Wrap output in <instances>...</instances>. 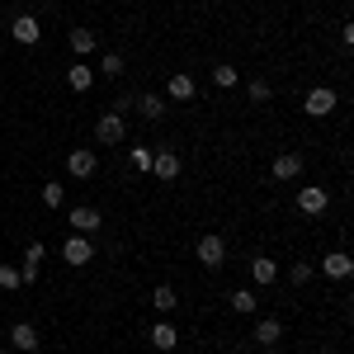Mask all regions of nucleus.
Returning a JSON list of instances; mask_svg holds the SVG:
<instances>
[{
	"instance_id": "23",
	"label": "nucleus",
	"mask_w": 354,
	"mask_h": 354,
	"mask_svg": "<svg viewBox=\"0 0 354 354\" xmlns=\"http://www.w3.org/2000/svg\"><path fill=\"white\" fill-rule=\"evenodd\" d=\"M236 81H241V71H236V66H227V62L213 66V85H218V90H232Z\"/></svg>"
},
{
	"instance_id": "2",
	"label": "nucleus",
	"mask_w": 354,
	"mask_h": 354,
	"mask_svg": "<svg viewBox=\"0 0 354 354\" xmlns=\"http://www.w3.org/2000/svg\"><path fill=\"white\" fill-rule=\"evenodd\" d=\"M335 104H340V95H335L330 85H317V90H307L302 113H307V118H330V113H335Z\"/></svg>"
},
{
	"instance_id": "21",
	"label": "nucleus",
	"mask_w": 354,
	"mask_h": 354,
	"mask_svg": "<svg viewBox=\"0 0 354 354\" xmlns=\"http://www.w3.org/2000/svg\"><path fill=\"white\" fill-rule=\"evenodd\" d=\"M128 165H133L137 175H151V147H142V142H137L133 151H128Z\"/></svg>"
},
{
	"instance_id": "1",
	"label": "nucleus",
	"mask_w": 354,
	"mask_h": 354,
	"mask_svg": "<svg viewBox=\"0 0 354 354\" xmlns=\"http://www.w3.org/2000/svg\"><path fill=\"white\" fill-rule=\"evenodd\" d=\"M194 255H198V265H203V270H222V265H227V241H222L218 232H208V236H198Z\"/></svg>"
},
{
	"instance_id": "8",
	"label": "nucleus",
	"mask_w": 354,
	"mask_h": 354,
	"mask_svg": "<svg viewBox=\"0 0 354 354\" xmlns=\"http://www.w3.org/2000/svg\"><path fill=\"white\" fill-rule=\"evenodd\" d=\"M10 350L15 354H38V326L15 322V326H10Z\"/></svg>"
},
{
	"instance_id": "12",
	"label": "nucleus",
	"mask_w": 354,
	"mask_h": 354,
	"mask_svg": "<svg viewBox=\"0 0 354 354\" xmlns=\"http://www.w3.org/2000/svg\"><path fill=\"white\" fill-rule=\"evenodd\" d=\"M10 38H15V43H24V48H33V43L43 38V24H38L33 15H19V19L10 24Z\"/></svg>"
},
{
	"instance_id": "7",
	"label": "nucleus",
	"mask_w": 354,
	"mask_h": 354,
	"mask_svg": "<svg viewBox=\"0 0 354 354\" xmlns=\"http://www.w3.org/2000/svg\"><path fill=\"white\" fill-rule=\"evenodd\" d=\"M175 175H180V156L161 147V151H151V180H165V185H175Z\"/></svg>"
},
{
	"instance_id": "4",
	"label": "nucleus",
	"mask_w": 354,
	"mask_h": 354,
	"mask_svg": "<svg viewBox=\"0 0 354 354\" xmlns=\"http://www.w3.org/2000/svg\"><path fill=\"white\" fill-rule=\"evenodd\" d=\"M330 203V194L322 189V185H302L298 189V213H307V218H322Z\"/></svg>"
},
{
	"instance_id": "17",
	"label": "nucleus",
	"mask_w": 354,
	"mask_h": 354,
	"mask_svg": "<svg viewBox=\"0 0 354 354\" xmlns=\"http://www.w3.org/2000/svg\"><path fill=\"white\" fill-rule=\"evenodd\" d=\"M250 279L265 288V283H274V279H279V265H274L270 255H250Z\"/></svg>"
},
{
	"instance_id": "26",
	"label": "nucleus",
	"mask_w": 354,
	"mask_h": 354,
	"mask_svg": "<svg viewBox=\"0 0 354 354\" xmlns=\"http://www.w3.org/2000/svg\"><path fill=\"white\" fill-rule=\"evenodd\" d=\"M0 288L5 293H19V270L15 265H0Z\"/></svg>"
},
{
	"instance_id": "22",
	"label": "nucleus",
	"mask_w": 354,
	"mask_h": 354,
	"mask_svg": "<svg viewBox=\"0 0 354 354\" xmlns=\"http://www.w3.org/2000/svg\"><path fill=\"white\" fill-rule=\"evenodd\" d=\"M66 85H71V90H90V85H95V71H90V66H66Z\"/></svg>"
},
{
	"instance_id": "25",
	"label": "nucleus",
	"mask_w": 354,
	"mask_h": 354,
	"mask_svg": "<svg viewBox=\"0 0 354 354\" xmlns=\"http://www.w3.org/2000/svg\"><path fill=\"white\" fill-rule=\"evenodd\" d=\"M62 198H66V194H62V180H48V185H43V203H48V208H62Z\"/></svg>"
},
{
	"instance_id": "24",
	"label": "nucleus",
	"mask_w": 354,
	"mask_h": 354,
	"mask_svg": "<svg viewBox=\"0 0 354 354\" xmlns=\"http://www.w3.org/2000/svg\"><path fill=\"white\" fill-rule=\"evenodd\" d=\"M100 71H104V76H123L128 66H123V57H118V53H104V57H100Z\"/></svg>"
},
{
	"instance_id": "6",
	"label": "nucleus",
	"mask_w": 354,
	"mask_h": 354,
	"mask_svg": "<svg viewBox=\"0 0 354 354\" xmlns=\"http://www.w3.org/2000/svg\"><path fill=\"white\" fill-rule=\"evenodd\" d=\"M66 222H71V227H76V236H95V232H100V208H90V203H76V208H71V213H66Z\"/></svg>"
},
{
	"instance_id": "34",
	"label": "nucleus",
	"mask_w": 354,
	"mask_h": 354,
	"mask_svg": "<svg viewBox=\"0 0 354 354\" xmlns=\"http://www.w3.org/2000/svg\"><path fill=\"white\" fill-rule=\"evenodd\" d=\"M317 354H330V350H317Z\"/></svg>"
},
{
	"instance_id": "11",
	"label": "nucleus",
	"mask_w": 354,
	"mask_h": 354,
	"mask_svg": "<svg viewBox=\"0 0 354 354\" xmlns=\"http://www.w3.org/2000/svg\"><path fill=\"white\" fill-rule=\"evenodd\" d=\"M133 109L142 113L147 123H161L165 113H170V104H165V95H151V90H147V95H137V104H133Z\"/></svg>"
},
{
	"instance_id": "3",
	"label": "nucleus",
	"mask_w": 354,
	"mask_h": 354,
	"mask_svg": "<svg viewBox=\"0 0 354 354\" xmlns=\"http://www.w3.org/2000/svg\"><path fill=\"white\" fill-rule=\"evenodd\" d=\"M123 137H128V123H123V113H100V118H95V142H100V147H118V142H123Z\"/></svg>"
},
{
	"instance_id": "19",
	"label": "nucleus",
	"mask_w": 354,
	"mask_h": 354,
	"mask_svg": "<svg viewBox=\"0 0 354 354\" xmlns=\"http://www.w3.org/2000/svg\"><path fill=\"white\" fill-rule=\"evenodd\" d=\"M175 302H180V293H175L170 283H161V288H151V307H156V312H175Z\"/></svg>"
},
{
	"instance_id": "10",
	"label": "nucleus",
	"mask_w": 354,
	"mask_h": 354,
	"mask_svg": "<svg viewBox=\"0 0 354 354\" xmlns=\"http://www.w3.org/2000/svg\"><path fill=\"white\" fill-rule=\"evenodd\" d=\"M194 95H198V85H194V76H185V71H175V76L165 81V100H175V104H189Z\"/></svg>"
},
{
	"instance_id": "31",
	"label": "nucleus",
	"mask_w": 354,
	"mask_h": 354,
	"mask_svg": "<svg viewBox=\"0 0 354 354\" xmlns=\"http://www.w3.org/2000/svg\"><path fill=\"white\" fill-rule=\"evenodd\" d=\"M43 255H48V245H43V241H28L24 260H33V265H43Z\"/></svg>"
},
{
	"instance_id": "28",
	"label": "nucleus",
	"mask_w": 354,
	"mask_h": 354,
	"mask_svg": "<svg viewBox=\"0 0 354 354\" xmlns=\"http://www.w3.org/2000/svg\"><path fill=\"white\" fill-rule=\"evenodd\" d=\"M270 81H250V100H255V104H270Z\"/></svg>"
},
{
	"instance_id": "5",
	"label": "nucleus",
	"mask_w": 354,
	"mask_h": 354,
	"mask_svg": "<svg viewBox=\"0 0 354 354\" xmlns=\"http://www.w3.org/2000/svg\"><path fill=\"white\" fill-rule=\"evenodd\" d=\"M62 260H66L71 270H85V265L95 260V241H90V236H71V241L62 245Z\"/></svg>"
},
{
	"instance_id": "9",
	"label": "nucleus",
	"mask_w": 354,
	"mask_h": 354,
	"mask_svg": "<svg viewBox=\"0 0 354 354\" xmlns=\"http://www.w3.org/2000/svg\"><path fill=\"white\" fill-rule=\"evenodd\" d=\"M250 335H255V345H260V350H274V345L283 340V322H279V317H260Z\"/></svg>"
},
{
	"instance_id": "18",
	"label": "nucleus",
	"mask_w": 354,
	"mask_h": 354,
	"mask_svg": "<svg viewBox=\"0 0 354 354\" xmlns=\"http://www.w3.org/2000/svg\"><path fill=\"white\" fill-rule=\"evenodd\" d=\"M66 43H71V53H76V57H85V53H95V48H100L95 28H71V33H66Z\"/></svg>"
},
{
	"instance_id": "30",
	"label": "nucleus",
	"mask_w": 354,
	"mask_h": 354,
	"mask_svg": "<svg viewBox=\"0 0 354 354\" xmlns=\"http://www.w3.org/2000/svg\"><path fill=\"white\" fill-rule=\"evenodd\" d=\"M133 104H137V95H133V90H123V95L113 100V113H128V109H133Z\"/></svg>"
},
{
	"instance_id": "27",
	"label": "nucleus",
	"mask_w": 354,
	"mask_h": 354,
	"mask_svg": "<svg viewBox=\"0 0 354 354\" xmlns=\"http://www.w3.org/2000/svg\"><path fill=\"white\" fill-rule=\"evenodd\" d=\"M288 279H293V288H302V283H312V265H307V260H298V265L288 270Z\"/></svg>"
},
{
	"instance_id": "20",
	"label": "nucleus",
	"mask_w": 354,
	"mask_h": 354,
	"mask_svg": "<svg viewBox=\"0 0 354 354\" xmlns=\"http://www.w3.org/2000/svg\"><path fill=\"white\" fill-rule=\"evenodd\" d=\"M255 307H260V293H250V288H236V293H232V312H241V317H250Z\"/></svg>"
},
{
	"instance_id": "13",
	"label": "nucleus",
	"mask_w": 354,
	"mask_h": 354,
	"mask_svg": "<svg viewBox=\"0 0 354 354\" xmlns=\"http://www.w3.org/2000/svg\"><path fill=\"white\" fill-rule=\"evenodd\" d=\"M322 274H326V279H335V283H345V279L354 274V260L345 255V250H330L326 260H322Z\"/></svg>"
},
{
	"instance_id": "16",
	"label": "nucleus",
	"mask_w": 354,
	"mask_h": 354,
	"mask_svg": "<svg viewBox=\"0 0 354 354\" xmlns=\"http://www.w3.org/2000/svg\"><path fill=\"white\" fill-rule=\"evenodd\" d=\"M270 170H274V180H298L302 175V156L298 151H283V156H274Z\"/></svg>"
},
{
	"instance_id": "32",
	"label": "nucleus",
	"mask_w": 354,
	"mask_h": 354,
	"mask_svg": "<svg viewBox=\"0 0 354 354\" xmlns=\"http://www.w3.org/2000/svg\"><path fill=\"white\" fill-rule=\"evenodd\" d=\"M260 354H283V350H279V345H274V350H260Z\"/></svg>"
},
{
	"instance_id": "15",
	"label": "nucleus",
	"mask_w": 354,
	"mask_h": 354,
	"mask_svg": "<svg viewBox=\"0 0 354 354\" xmlns=\"http://www.w3.org/2000/svg\"><path fill=\"white\" fill-rule=\"evenodd\" d=\"M66 170H71V175H76V180H90V175H95V170H100V161H95V151H71V156H66Z\"/></svg>"
},
{
	"instance_id": "14",
	"label": "nucleus",
	"mask_w": 354,
	"mask_h": 354,
	"mask_svg": "<svg viewBox=\"0 0 354 354\" xmlns=\"http://www.w3.org/2000/svg\"><path fill=\"white\" fill-rule=\"evenodd\" d=\"M147 340H151V350L170 354V350H175V345H180V330L170 326V322H156V326L147 330Z\"/></svg>"
},
{
	"instance_id": "33",
	"label": "nucleus",
	"mask_w": 354,
	"mask_h": 354,
	"mask_svg": "<svg viewBox=\"0 0 354 354\" xmlns=\"http://www.w3.org/2000/svg\"><path fill=\"white\" fill-rule=\"evenodd\" d=\"M0 354H15V350H0Z\"/></svg>"
},
{
	"instance_id": "29",
	"label": "nucleus",
	"mask_w": 354,
	"mask_h": 354,
	"mask_svg": "<svg viewBox=\"0 0 354 354\" xmlns=\"http://www.w3.org/2000/svg\"><path fill=\"white\" fill-rule=\"evenodd\" d=\"M33 283H38V265L24 260V270H19V288H33Z\"/></svg>"
}]
</instances>
